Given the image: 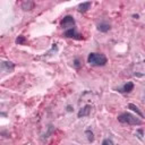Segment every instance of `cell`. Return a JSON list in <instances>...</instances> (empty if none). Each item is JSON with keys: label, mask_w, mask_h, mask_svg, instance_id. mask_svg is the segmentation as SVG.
I'll use <instances>...</instances> for the list:
<instances>
[{"label": "cell", "mask_w": 145, "mask_h": 145, "mask_svg": "<svg viewBox=\"0 0 145 145\" xmlns=\"http://www.w3.org/2000/svg\"><path fill=\"white\" fill-rule=\"evenodd\" d=\"M87 62L92 66H104L107 64V58L102 53H95L92 52L88 55Z\"/></svg>", "instance_id": "1"}, {"label": "cell", "mask_w": 145, "mask_h": 145, "mask_svg": "<svg viewBox=\"0 0 145 145\" xmlns=\"http://www.w3.org/2000/svg\"><path fill=\"white\" fill-rule=\"evenodd\" d=\"M118 120L120 122H124V124H129V125H142L143 121L140 119L136 118L135 116H133L131 113L128 112H124L120 116L118 117Z\"/></svg>", "instance_id": "2"}, {"label": "cell", "mask_w": 145, "mask_h": 145, "mask_svg": "<svg viewBox=\"0 0 145 145\" xmlns=\"http://www.w3.org/2000/svg\"><path fill=\"white\" fill-rule=\"evenodd\" d=\"M60 25H61L62 29H67V27L73 29V26L75 25V19L71 16H66V17H64V19L61 21Z\"/></svg>", "instance_id": "3"}, {"label": "cell", "mask_w": 145, "mask_h": 145, "mask_svg": "<svg viewBox=\"0 0 145 145\" xmlns=\"http://www.w3.org/2000/svg\"><path fill=\"white\" fill-rule=\"evenodd\" d=\"M65 36H67V38H74V39H78V40H81V39H83V36L81 35V34H77L76 33V30L73 27V29H69L67 30L66 32H65Z\"/></svg>", "instance_id": "4"}, {"label": "cell", "mask_w": 145, "mask_h": 145, "mask_svg": "<svg viewBox=\"0 0 145 145\" xmlns=\"http://www.w3.org/2000/svg\"><path fill=\"white\" fill-rule=\"evenodd\" d=\"M91 109H92V107L91 105H85V107L83 108V109H81L79 110V112H78V118H83V117H86V116H88L90 114V112H91Z\"/></svg>", "instance_id": "5"}, {"label": "cell", "mask_w": 145, "mask_h": 145, "mask_svg": "<svg viewBox=\"0 0 145 145\" xmlns=\"http://www.w3.org/2000/svg\"><path fill=\"white\" fill-rule=\"evenodd\" d=\"M33 7H34L33 1H24V3L22 4V8H23L24 10H31V9H33Z\"/></svg>", "instance_id": "6"}, {"label": "cell", "mask_w": 145, "mask_h": 145, "mask_svg": "<svg viewBox=\"0 0 145 145\" xmlns=\"http://www.w3.org/2000/svg\"><path fill=\"white\" fill-rule=\"evenodd\" d=\"M90 8H91V3H83V4H81V5L78 6V10L81 13L87 12Z\"/></svg>", "instance_id": "7"}, {"label": "cell", "mask_w": 145, "mask_h": 145, "mask_svg": "<svg viewBox=\"0 0 145 145\" xmlns=\"http://www.w3.org/2000/svg\"><path fill=\"white\" fill-rule=\"evenodd\" d=\"M128 108H129V109H130V110H133V111H135L136 113H137L138 116L140 117V118H143V117H144V114H143V112L140 111V110L138 109V107H136L135 104H133V103H129V104H128Z\"/></svg>", "instance_id": "8"}, {"label": "cell", "mask_w": 145, "mask_h": 145, "mask_svg": "<svg viewBox=\"0 0 145 145\" xmlns=\"http://www.w3.org/2000/svg\"><path fill=\"white\" fill-rule=\"evenodd\" d=\"M98 30L100 32H108L110 30V25L107 23H101L98 25Z\"/></svg>", "instance_id": "9"}, {"label": "cell", "mask_w": 145, "mask_h": 145, "mask_svg": "<svg viewBox=\"0 0 145 145\" xmlns=\"http://www.w3.org/2000/svg\"><path fill=\"white\" fill-rule=\"evenodd\" d=\"M124 92H126V93H129V92H131V91L134 90V84L131 83V82H128L127 84H125V86H124Z\"/></svg>", "instance_id": "10"}, {"label": "cell", "mask_w": 145, "mask_h": 145, "mask_svg": "<svg viewBox=\"0 0 145 145\" xmlns=\"http://www.w3.org/2000/svg\"><path fill=\"white\" fill-rule=\"evenodd\" d=\"M1 67L5 68L7 71H9V70H12V69H14V64H13V62H3Z\"/></svg>", "instance_id": "11"}, {"label": "cell", "mask_w": 145, "mask_h": 145, "mask_svg": "<svg viewBox=\"0 0 145 145\" xmlns=\"http://www.w3.org/2000/svg\"><path fill=\"white\" fill-rule=\"evenodd\" d=\"M85 134L87 135V139L90 140V142H93V140H94V135H93V133L90 130V129H87V130L85 131Z\"/></svg>", "instance_id": "12"}, {"label": "cell", "mask_w": 145, "mask_h": 145, "mask_svg": "<svg viewBox=\"0 0 145 145\" xmlns=\"http://www.w3.org/2000/svg\"><path fill=\"white\" fill-rule=\"evenodd\" d=\"M16 43L17 44H23V43H25V36H18V38L16 39Z\"/></svg>", "instance_id": "13"}, {"label": "cell", "mask_w": 145, "mask_h": 145, "mask_svg": "<svg viewBox=\"0 0 145 145\" xmlns=\"http://www.w3.org/2000/svg\"><path fill=\"white\" fill-rule=\"evenodd\" d=\"M74 66L76 67V68H79V67H81V61H79L78 58H76V59L74 60Z\"/></svg>", "instance_id": "14"}, {"label": "cell", "mask_w": 145, "mask_h": 145, "mask_svg": "<svg viewBox=\"0 0 145 145\" xmlns=\"http://www.w3.org/2000/svg\"><path fill=\"white\" fill-rule=\"evenodd\" d=\"M102 145H113V143L111 139H104L102 142Z\"/></svg>", "instance_id": "15"}, {"label": "cell", "mask_w": 145, "mask_h": 145, "mask_svg": "<svg viewBox=\"0 0 145 145\" xmlns=\"http://www.w3.org/2000/svg\"><path fill=\"white\" fill-rule=\"evenodd\" d=\"M137 133L139 134V136H138V137H139V139H143V130H142V129H138Z\"/></svg>", "instance_id": "16"}, {"label": "cell", "mask_w": 145, "mask_h": 145, "mask_svg": "<svg viewBox=\"0 0 145 145\" xmlns=\"http://www.w3.org/2000/svg\"><path fill=\"white\" fill-rule=\"evenodd\" d=\"M73 110H74V109H73V107H71V105H68V107H67V111L71 112V111H73Z\"/></svg>", "instance_id": "17"}, {"label": "cell", "mask_w": 145, "mask_h": 145, "mask_svg": "<svg viewBox=\"0 0 145 145\" xmlns=\"http://www.w3.org/2000/svg\"><path fill=\"white\" fill-rule=\"evenodd\" d=\"M133 17H134V18L137 19V18H138V15H133Z\"/></svg>", "instance_id": "18"}]
</instances>
